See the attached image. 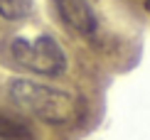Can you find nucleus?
<instances>
[{"mask_svg":"<svg viewBox=\"0 0 150 140\" xmlns=\"http://www.w3.org/2000/svg\"><path fill=\"white\" fill-rule=\"evenodd\" d=\"M10 54L15 59V64L42 76H59L67 69L64 49L59 47V42L52 35H40L32 42L15 37L10 42Z\"/></svg>","mask_w":150,"mask_h":140,"instance_id":"f03ea898","label":"nucleus"},{"mask_svg":"<svg viewBox=\"0 0 150 140\" xmlns=\"http://www.w3.org/2000/svg\"><path fill=\"white\" fill-rule=\"evenodd\" d=\"M8 93H10V101L20 111L52 125L71 123L79 113L76 96H71L69 91H62V88L47 86V84L17 79L8 86Z\"/></svg>","mask_w":150,"mask_h":140,"instance_id":"f257e3e1","label":"nucleus"},{"mask_svg":"<svg viewBox=\"0 0 150 140\" xmlns=\"http://www.w3.org/2000/svg\"><path fill=\"white\" fill-rule=\"evenodd\" d=\"M32 0H0V17L10 22H20L32 15Z\"/></svg>","mask_w":150,"mask_h":140,"instance_id":"39448f33","label":"nucleus"},{"mask_svg":"<svg viewBox=\"0 0 150 140\" xmlns=\"http://www.w3.org/2000/svg\"><path fill=\"white\" fill-rule=\"evenodd\" d=\"M0 140H32V130L27 128L25 120L0 108Z\"/></svg>","mask_w":150,"mask_h":140,"instance_id":"20e7f679","label":"nucleus"},{"mask_svg":"<svg viewBox=\"0 0 150 140\" xmlns=\"http://www.w3.org/2000/svg\"><path fill=\"white\" fill-rule=\"evenodd\" d=\"M54 5H57V12L62 15V20L71 30H76L81 35H93L96 15H93L89 0H54Z\"/></svg>","mask_w":150,"mask_h":140,"instance_id":"7ed1b4c3","label":"nucleus"}]
</instances>
